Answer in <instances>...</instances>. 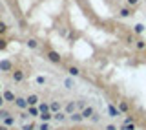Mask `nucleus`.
Segmentation results:
<instances>
[{"label":"nucleus","instance_id":"obj_1","mask_svg":"<svg viewBox=\"0 0 146 130\" xmlns=\"http://www.w3.org/2000/svg\"><path fill=\"white\" fill-rule=\"evenodd\" d=\"M11 81L13 82H24L26 81V72L22 68H15L11 72Z\"/></svg>","mask_w":146,"mask_h":130},{"label":"nucleus","instance_id":"obj_2","mask_svg":"<svg viewBox=\"0 0 146 130\" xmlns=\"http://www.w3.org/2000/svg\"><path fill=\"white\" fill-rule=\"evenodd\" d=\"M46 59H48L51 64H60V62H62L60 53L55 52V50H48V52H46Z\"/></svg>","mask_w":146,"mask_h":130},{"label":"nucleus","instance_id":"obj_3","mask_svg":"<svg viewBox=\"0 0 146 130\" xmlns=\"http://www.w3.org/2000/svg\"><path fill=\"white\" fill-rule=\"evenodd\" d=\"M13 70H15V66H13V62L9 61V59H4V61H0V72H4V73H11Z\"/></svg>","mask_w":146,"mask_h":130},{"label":"nucleus","instance_id":"obj_4","mask_svg":"<svg viewBox=\"0 0 146 130\" xmlns=\"http://www.w3.org/2000/svg\"><path fill=\"white\" fill-rule=\"evenodd\" d=\"M106 112H108V115H110V117H121V112H119V108H117V106L115 105H111V103H108L106 105Z\"/></svg>","mask_w":146,"mask_h":130},{"label":"nucleus","instance_id":"obj_5","mask_svg":"<svg viewBox=\"0 0 146 130\" xmlns=\"http://www.w3.org/2000/svg\"><path fill=\"white\" fill-rule=\"evenodd\" d=\"M13 105H15V108H18V110H27V106H29L26 97H18V95H17V99H15Z\"/></svg>","mask_w":146,"mask_h":130},{"label":"nucleus","instance_id":"obj_6","mask_svg":"<svg viewBox=\"0 0 146 130\" xmlns=\"http://www.w3.org/2000/svg\"><path fill=\"white\" fill-rule=\"evenodd\" d=\"M77 101H68V103H64V112H66L68 115H71L73 112H77Z\"/></svg>","mask_w":146,"mask_h":130},{"label":"nucleus","instance_id":"obj_7","mask_svg":"<svg viewBox=\"0 0 146 130\" xmlns=\"http://www.w3.org/2000/svg\"><path fill=\"white\" fill-rule=\"evenodd\" d=\"M26 99H27V105L29 106H38L40 105V95L38 94H29V95H26Z\"/></svg>","mask_w":146,"mask_h":130},{"label":"nucleus","instance_id":"obj_8","mask_svg":"<svg viewBox=\"0 0 146 130\" xmlns=\"http://www.w3.org/2000/svg\"><path fill=\"white\" fill-rule=\"evenodd\" d=\"M49 110H51L53 114H57V112H60V110H64V105L60 103V101L53 99V101H49Z\"/></svg>","mask_w":146,"mask_h":130},{"label":"nucleus","instance_id":"obj_9","mask_svg":"<svg viewBox=\"0 0 146 130\" xmlns=\"http://www.w3.org/2000/svg\"><path fill=\"white\" fill-rule=\"evenodd\" d=\"M26 46L29 50H38L40 42H38V39H35V37H27V39H26Z\"/></svg>","mask_w":146,"mask_h":130},{"label":"nucleus","instance_id":"obj_10","mask_svg":"<svg viewBox=\"0 0 146 130\" xmlns=\"http://www.w3.org/2000/svg\"><path fill=\"white\" fill-rule=\"evenodd\" d=\"M68 119H70V121H71L73 125H79V123L84 121V117H82V112H79V110H77V112H73V114H71Z\"/></svg>","mask_w":146,"mask_h":130},{"label":"nucleus","instance_id":"obj_11","mask_svg":"<svg viewBox=\"0 0 146 130\" xmlns=\"http://www.w3.org/2000/svg\"><path fill=\"white\" fill-rule=\"evenodd\" d=\"M38 119H40V123H49V121H53V112H51V110H48V112H40Z\"/></svg>","mask_w":146,"mask_h":130},{"label":"nucleus","instance_id":"obj_12","mask_svg":"<svg viewBox=\"0 0 146 130\" xmlns=\"http://www.w3.org/2000/svg\"><path fill=\"white\" fill-rule=\"evenodd\" d=\"M2 95L6 99V103H15V99H17L15 92H11V90H2Z\"/></svg>","mask_w":146,"mask_h":130},{"label":"nucleus","instance_id":"obj_13","mask_svg":"<svg viewBox=\"0 0 146 130\" xmlns=\"http://www.w3.org/2000/svg\"><path fill=\"white\" fill-rule=\"evenodd\" d=\"M68 117H70V115L64 112V110H60V112H57V114H53V121H57V123H64Z\"/></svg>","mask_w":146,"mask_h":130},{"label":"nucleus","instance_id":"obj_14","mask_svg":"<svg viewBox=\"0 0 146 130\" xmlns=\"http://www.w3.org/2000/svg\"><path fill=\"white\" fill-rule=\"evenodd\" d=\"M117 108L121 114H128L130 112V105H128V101H117Z\"/></svg>","mask_w":146,"mask_h":130},{"label":"nucleus","instance_id":"obj_15","mask_svg":"<svg viewBox=\"0 0 146 130\" xmlns=\"http://www.w3.org/2000/svg\"><path fill=\"white\" fill-rule=\"evenodd\" d=\"M93 115H95V108H93V106L88 105L84 110H82V117H84V119H91Z\"/></svg>","mask_w":146,"mask_h":130},{"label":"nucleus","instance_id":"obj_16","mask_svg":"<svg viewBox=\"0 0 146 130\" xmlns=\"http://www.w3.org/2000/svg\"><path fill=\"white\" fill-rule=\"evenodd\" d=\"M66 72H68V75L73 77V79L80 75V68H79V66H68V68H66Z\"/></svg>","mask_w":146,"mask_h":130},{"label":"nucleus","instance_id":"obj_17","mask_svg":"<svg viewBox=\"0 0 146 130\" xmlns=\"http://www.w3.org/2000/svg\"><path fill=\"white\" fill-rule=\"evenodd\" d=\"M62 84H64V88H66V90H73V88H75V79L68 75V77L62 81Z\"/></svg>","mask_w":146,"mask_h":130},{"label":"nucleus","instance_id":"obj_18","mask_svg":"<svg viewBox=\"0 0 146 130\" xmlns=\"http://www.w3.org/2000/svg\"><path fill=\"white\" fill-rule=\"evenodd\" d=\"M119 17H121V18L131 17V9H130V6H122L121 9H119Z\"/></svg>","mask_w":146,"mask_h":130},{"label":"nucleus","instance_id":"obj_19","mask_svg":"<svg viewBox=\"0 0 146 130\" xmlns=\"http://www.w3.org/2000/svg\"><path fill=\"white\" fill-rule=\"evenodd\" d=\"M27 115H29V117H38L40 115V110H38V106H27Z\"/></svg>","mask_w":146,"mask_h":130},{"label":"nucleus","instance_id":"obj_20","mask_svg":"<svg viewBox=\"0 0 146 130\" xmlns=\"http://www.w3.org/2000/svg\"><path fill=\"white\" fill-rule=\"evenodd\" d=\"M0 123H2V125H6V127H9V128H11V127H15V123H17L15 114H13V115H9V117H6L4 121H0Z\"/></svg>","mask_w":146,"mask_h":130},{"label":"nucleus","instance_id":"obj_21","mask_svg":"<svg viewBox=\"0 0 146 130\" xmlns=\"http://www.w3.org/2000/svg\"><path fill=\"white\" fill-rule=\"evenodd\" d=\"M7 33H9V26L4 20H0V37H7Z\"/></svg>","mask_w":146,"mask_h":130},{"label":"nucleus","instance_id":"obj_22","mask_svg":"<svg viewBox=\"0 0 146 130\" xmlns=\"http://www.w3.org/2000/svg\"><path fill=\"white\" fill-rule=\"evenodd\" d=\"M9 115H13V112L9 108H6V106H4V108H0V121H4V119L9 117Z\"/></svg>","mask_w":146,"mask_h":130},{"label":"nucleus","instance_id":"obj_23","mask_svg":"<svg viewBox=\"0 0 146 130\" xmlns=\"http://www.w3.org/2000/svg\"><path fill=\"white\" fill-rule=\"evenodd\" d=\"M9 46V40L6 39V37H0V52H6Z\"/></svg>","mask_w":146,"mask_h":130},{"label":"nucleus","instance_id":"obj_24","mask_svg":"<svg viewBox=\"0 0 146 130\" xmlns=\"http://www.w3.org/2000/svg\"><path fill=\"white\" fill-rule=\"evenodd\" d=\"M35 82H36L38 86H44L46 82H48V79H46L44 75H36V77H35Z\"/></svg>","mask_w":146,"mask_h":130},{"label":"nucleus","instance_id":"obj_25","mask_svg":"<svg viewBox=\"0 0 146 130\" xmlns=\"http://www.w3.org/2000/svg\"><path fill=\"white\" fill-rule=\"evenodd\" d=\"M86 106H88V105H86V99H79V101H77V108H79V112H82Z\"/></svg>","mask_w":146,"mask_h":130},{"label":"nucleus","instance_id":"obj_26","mask_svg":"<svg viewBox=\"0 0 146 130\" xmlns=\"http://www.w3.org/2000/svg\"><path fill=\"white\" fill-rule=\"evenodd\" d=\"M135 48L141 52V50H144V48H146V42H144V40H141V39H137V40H135Z\"/></svg>","mask_w":146,"mask_h":130},{"label":"nucleus","instance_id":"obj_27","mask_svg":"<svg viewBox=\"0 0 146 130\" xmlns=\"http://www.w3.org/2000/svg\"><path fill=\"white\" fill-rule=\"evenodd\" d=\"M143 31H144V24H135V26H133V33L141 35Z\"/></svg>","mask_w":146,"mask_h":130},{"label":"nucleus","instance_id":"obj_28","mask_svg":"<svg viewBox=\"0 0 146 130\" xmlns=\"http://www.w3.org/2000/svg\"><path fill=\"white\" fill-rule=\"evenodd\" d=\"M119 130H135V123H124Z\"/></svg>","mask_w":146,"mask_h":130},{"label":"nucleus","instance_id":"obj_29","mask_svg":"<svg viewBox=\"0 0 146 130\" xmlns=\"http://www.w3.org/2000/svg\"><path fill=\"white\" fill-rule=\"evenodd\" d=\"M22 130H38V125H35V123L24 125V127H22Z\"/></svg>","mask_w":146,"mask_h":130},{"label":"nucleus","instance_id":"obj_30","mask_svg":"<svg viewBox=\"0 0 146 130\" xmlns=\"http://www.w3.org/2000/svg\"><path fill=\"white\" fill-rule=\"evenodd\" d=\"M38 110H40V112H48V110H49V103H40Z\"/></svg>","mask_w":146,"mask_h":130},{"label":"nucleus","instance_id":"obj_31","mask_svg":"<svg viewBox=\"0 0 146 130\" xmlns=\"http://www.w3.org/2000/svg\"><path fill=\"white\" fill-rule=\"evenodd\" d=\"M38 130H53V128H51V125H49V123H40L38 125Z\"/></svg>","mask_w":146,"mask_h":130},{"label":"nucleus","instance_id":"obj_32","mask_svg":"<svg viewBox=\"0 0 146 130\" xmlns=\"http://www.w3.org/2000/svg\"><path fill=\"white\" fill-rule=\"evenodd\" d=\"M90 121H91V123H99V121H100V115H99L97 112H95V115H93V117L90 119Z\"/></svg>","mask_w":146,"mask_h":130},{"label":"nucleus","instance_id":"obj_33","mask_svg":"<svg viewBox=\"0 0 146 130\" xmlns=\"http://www.w3.org/2000/svg\"><path fill=\"white\" fill-rule=\"evenodd\" d=\"M126 4H128V6H137V4H139V0H126Z\"/></svg>","mask_w":146,"mask_h":130},{"label":"nucleus","instance_id":"obj_34","mask_svg":"<svg viewBox=\"0 0 146 130\" xmlns=\"http://www.w3.org/2000/svg\"><path fill=\"white\" fill-rule=\"evenodd\" d=\"M104 130H119V128H117V125H111V123H110V125H106V128H104Z\"/></svg>","mask_w":146,"mask_h":130},{"label":"nucleus","instance_id":"obj_35","mask_svg":"<svg viewBox=\"0 0 146 130\" xmlns=\"http://www.w3.org/2000/svg\"><path fill=\"white\" fill-rule=\"evenodd\" d=\"M4 106H6V99H4V95L0 94V108H4Z\"/></svg>","mask_w":146,"mask_h":130},{"label":"nucleus","instance_id":"obj_36","mask_svg":"<svg viewBox=\"0 0 146 130\" xmlns=\"http://www.w3.org/2000/svg\"><path fill=\"white\" fill-rule=\"evenodd\" d=\"M18 24H20V29H26V20H22V18H20V20H18Z\"/></svg>","mask_w":146,"mask_h":130},{"label":"nucleus","instance_id":"obj_37","mask_svg":"<svg viewBox=\"0 0 146 130\" xmlns=\"http://www.w3.org/2000/svg\"><path fill=\"white\" fill-rule=\"evenodd\" d=\"M0 130H11V128H9V127H6V125H2V123H0Z\"/></svg>","mask_w":146,"mask_h":130},{"label":"nucleus","instance_id":"obj_38","mask_svg":"<svg viewBox=\"0 0 146 130\" xmlns=\"http://www.w3.org/2000/svg\"><path fill=\"white\" fill-rule=\"evenodd\" d=\"M0 94H2V84H0Z\"/></svg>","mask_w":146,"mask_h":130},{"label":"nucleus","instance_id":"obj_39","mask_svg":"<svg viewBox=\"0 0 146 130\" xmlns=\"http://www.w3.org/2000/svg\"><path fill=\"white\" fill-rule=\"evenodd\" d=\"M64 130H70V128H64Z\"/></svg>","mask_w":146,"mask_h":130}]
</instances>
